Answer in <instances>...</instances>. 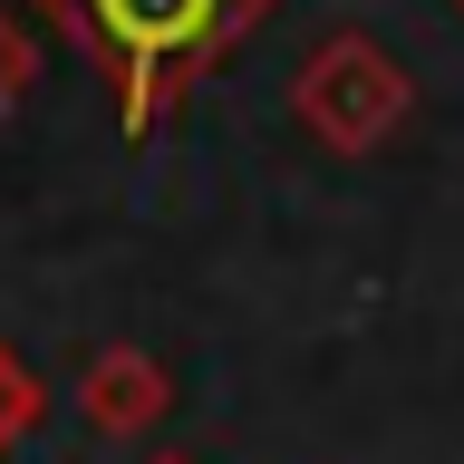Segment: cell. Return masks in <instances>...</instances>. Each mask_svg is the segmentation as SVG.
Here are the masks:
<instances>
[{"label": "cell", "mask_w": 464, "mask_h": 464, "mask_svg": "<svg viewBox=\"0 0 464 464\" xmlns=\"http://www.w3.org/2000/svg\"><path fill=\"white\" fill-rule=\"evenodd\" d=\"M261 20H271V0H58V29L107 68L126 136L174 126L203 68L242 49Z\"/></svg>", "instance_id": "cell-1"}, {"label": "cell", "mask_w": 464, "mask_h": 464, "mask_svg": "<svg viewBox=\"0 0 464 464\" xmlns=\"http://www.w3.org/2000/svg\"><path fill=\"white\" fill-rule=\"evenodd\" d=\"M406 107H416V78H406L397 49H377L368 29H329V39L300 58V78H290V116H300L329 155H377V145L406 126Z\"/></svg>", "instance_id": "cell-2"}, {"label": "cell", "mask_w": 464, "mask_h": 464, "mask_svg": "<svg viewBox=\"0 0 464 464\" xmlns=\"http://www.w3.org/2000/svg\"><path fill=\"white\" fill-rule=\"evenodd\" d=\"M165 406H174V377H165V358H155V348L107 339V348L78 368V416L107 435V445H136V435H155V426H165Z\"/></svg>", "instance_id": "cell-3"}, {"label": "cell", "mask_w": 464, "mask_h": 464, "mask_svg": "<svg viewBox=\"0 0 464 464\" xmlns=\"http://www.w3.org/2000/svg\"><path fill=\"white\" fill-rule=\"evenodd\" d=\"M39 416H49V387L29 377V358L10 339H0V455H20L29 435H39Z\"/></svg>", "instance_id": "cell-4"}, {"label": "cell", "mask_w": 464, "mask_h": 464, "mask_svg": "<svg viewBox=\"0 0 464 464\" xmlns=\"http://www.w3.org/2000/svg\"><path fill=\"white\" fill-rule=\"evenodd\" d=\"M29 87H39V39H29V20L0 0V116H20Z\"/></svg>", "instance_id": "cell-5"}, {"label": "cell", "mask_w": 464, "mask_h": 464, "mask_svg": "<svg viewBox=\"0 0 464 464\" xmlns=\"http://www.w3.org/2000/svg\"><path fill=\"white\" fill-rule=\"evenodd\" d=\"M155 464H194V455H155Z\"/></svg>", "instance_id": "cell-6"}, {"label": "cell", "mask_w": 464, "mask_h": 464, "mask_svg": "<svg viewBox=\"0 0 464 464\" xmlns=\"http://www.w3.org/2000/svg\"><path fill=\"white\" fill-rule=\"evenodd\" d=\"M39 10H49V20H58V0H39Z\"/></svg>", "instance_id": "cell-7"}, {"label": "cell", "mask_w": 464, "mask_h": 464, "mask_svg": "<svg viewBox=\"0 0 464 464\" xmlns=\"http://www.w3.org/2000/svg\"><path fill=\"white\" fill-rule=\"evenodd\" d=\"M455 10H464V0H455Z\"/></svg>", "instance_id": "cell-8"}]
</instances>
